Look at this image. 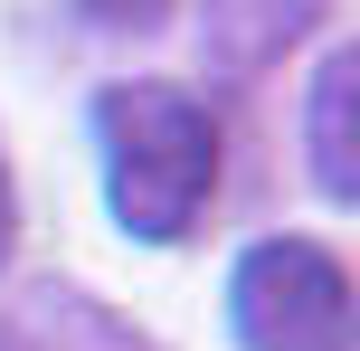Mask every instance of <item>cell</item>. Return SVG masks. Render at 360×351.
<instances>
[{"label": "cell", "instance_id": "cell-1", "mask_svg": "<svg viewBox=\"0 0 360 351\" xmlns=\"http://www.w3.org/2000/svg\"><path fill=\"white\" fill-rule=\"evenodd\" d=\"M95 143H105V200L114 228L143 247H180L218 190V114L190 86L133 76L95 95Z\"/></svg>", "mask_w": 360, "mask_h": 351}, {"label": "cell", "instance_id": "cell-2", "mask_svg": "<svg viewBox=\"0 0 360 351\" xmlns=\"http://www.w3.org/2000/svg\"><path fill=\"white\" fill-rule=\"evenodd\" d=\"M228 323L247 351H360V285L313 238H256L228 276Z\"/></svg>", "mask_w": 360, "mask_h": 351}, {"label": "cell", "instance_id": "cell-3", "mask_svg": "<svg viewBox=\"0 0 360 351\" xmlns=\"http://www.w3.org/2000/svg\"><path fill=\"white\" fill-rule=\"evenodd\" d=\"M304 143H313V181L342 209H360V38L323 57L313 105H304Z\"/></svg>", "mask_w": 360, "mask_h": 351}, {"label": "cell", "instance_id": "cell-4", "mask_svg": "<svg viewBox=\"0 0 360 351\" xmlns=\"http://www.w3.org/2000/svg\"><path fill=\"white\" fill-rule=\"evenodd\" d=\"M0 351H143V342H133L105 304L67 295V285H38V295L0 323Z\"/></svg>", "mask_w": 360, "mask_h": 351}, {"label": "cell", "instance_id": "cell-5", "mask_svg": "<svg viewBox=\"0 0 360 351\" xmlns=\"http://www.w3.org/2000/svg\"><path fill=\"white\" fill-rule=\"evenodd\" d=\"M304 19H323V0H209V57L228 76H247V67H266L285 38H304Z\"/></svg>", "mask_w": 360, "mask_h": 351}, {"label": "cell", "instance_id": "cell-6", "mask_svg": "<svg viewBox=\"0 0 360 351\" xmlns=\"http://www.w3.org/2000/svg\"><path fill=\"white\" fill-rule=\"evenodd\" d=\"M76 10H86L95 29H162L171 0H76Z\"/></svg>", "mask_w": 360, "mask_h": 351}, {"label": "cell", "instance_id": "cell-7", "mask_svg": "<svg viewBox=\"0 0 360 351\" xmlns=\"http://www.w3.org/2000/svg\"><path fill=\"white\" fill-rule=\"evenodd\" d=\"M10 247H19V190H10V152H0V266H10Z\"/></svg>", "mask_w": 360, "mask_h": 351}]
</instances>
